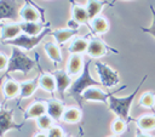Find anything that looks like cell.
I'll return each mask as SVG.
<instances>
[{
    "label": "cell",
    "instance_id": "cell-3",
    "mask_svg": "<svg viewBox=\"0 0 155 137\" xmlns=\"http://www.w3.org/2000/svg\"><path fill=\"white\" fill-rule=\"evenodd\" d=\"M35 64H36V62L34 59H31L27 53L21 51L18 47H13L6 73L8 74L12 72H22L24 75H27L28 72L35 67Z\"/></svg>",
    "mask_w": 155,
    "mask_h": 137
},
{
    "label": "cell",
    "instance_id": "cell-20",
    "mask_svg": "<svg viewBox=\"0 0 155 137\" xmlns=\"http://www.w3.org/2000/svg\"><path fill=\"white\" fill-rule=\"evenodd\" d=\"M90 27L94 34H103L109 29V23L107 18L98 16L92 21H90Z\"/></svg>",
    "mask_w": 155,
    "mask_h": 137
},
{
    "label": "cell",
    "instance_id": "cell-16",
    "mask_svg": "<svg viewBox=\"0 0 155 137\" xmlns=\"http://www.w3.org/2000/svg\"><path fill=\"white\" fill-rule=\"evenodd\" d=\"M22 32L29 36H38L44 32V25L40 22H21L19 23Z\"/></svg>",
    "mask_w": 155,
    "mask_h": 137
},
{
    "label": "cell",
    "instance_id": "cell-13",
    "mask_svg": "<svg viewBox=\"0 0 155 137\" xmlns=\"http://www.w3.org/2000/svg\"><path fill=\"white\" fill-rule=\"evenodd\" d=\"M85 64L82 62V57L80 55H70L69 61H68V65H67V73L71 76H76L80 75L82 73Z\"/></svg>",
    "mask_w": 155,
    "mask_h": 137
},
{
    "label": "cell",
    "instance_id": "cell-24",
    "mask_svg": "<svg viewBox=\"0 0 155 137\" xmlns=\"http://www.w3.org/2000/svg\"><path fill=\"white\" fill-rule=\"evenodd\" d=\"M39 86L47 91V92H53L56 90V79L51 74H44L39 78Z\"/></svg>",
    "mask_w": 155,
    "mask_h": 137
},
{
    "label": "cell",
    "instance_id": "cell-19",
    "mask_svg": "<svg viewBox=\"0 0 155 137\" xmlns=\"http://www.w3.org/2000/svg\"><path fill=\"white\" fill-rule=\"evenodd\" d=\"M19 92H21V87H19L18 82H16L11 79H7L2 84V93L6 99H11V98L16 97Z\"/></svg>",
    "mask_w": 155,
    "mask_h": 137
},
{
    "label": "cell",
    "instance_id": "cell-35",
    "mask_svg": "<svg viewBox=\"0 0 155 137\" xmlns=\"http://www.w3.org/2000/svg\"><path fill=\"white\" fill-rule=\"evenodd\" d=\"M34 137H47V135H45V133H42V132H39V133H35Z\"/></svg>",
    "mask_w": 155,
    "mask_h": 137
},
{
    "label": "cell",
    "instance_id": "cell-27",
    "mask_svg": "<svg viewBox=\"0 0 155 137\" xmlns=\"http://www.w3.org/2000/svg\"><path fill=\"white\" fill-rule=\"evenodd\" d=\"M137 125L143 131H149L155 129V116L153 115H143L137 119Z\"/></svg>",
    "mask_w": 155,
    "mask_h": 137
},
{
    "label": "cell",
    "instance_id": "cell-10",
    "mask_svg": "<svg viewBox=\"0 0 155 137\" xmlns=\"http://www.w3.org/2000/svg\"><path fill=\"white\" fill-rule=\"evenodd\" d=\"M53 76L56 79V90L63 97L64 96V91L67 89H70V86L73 84V81L70 79V75L64 70H54L53 72Z\"/></svg>",
    "mask_w": 155,
    "mask_h": 137
},
{
    "label": "cell",
    "instance_id": "cell-23",
    "mask_svg": "<svg viewBox=\"0 0 155 137\" xmlns=\"http://www.w3.org/2000/svg\"><path fill=\"white\" fill-rule=\"evenodd\" d=\"M71 16H73V21L78 24L90 22V17H88V13L86 11V7H82L79 5H73Z\"/></svg>",
    "mask_w": 155,
    "mask_h": 137
},
{
    "label": "cell",
    "instance_id": "cell-5",
    "mask_svg": "<svg viewBox=\"0 0 155 137\" xmlns=\"http://www.w3.org/2000/svg\"><path fill=\"white\" fill-rule=\"evenodd\" d=\"M94 67H96V70H97V74L99 76L102 86H104V87H113V86L119 84L120 80H119L117 73L114 69H111L109 65L97 61Z\"/></svg>",
    "mask_w": 155,
    "mask_h": 137
},
{
    "label": "cell",
    "instance_id": "cell-29",
    "mask_svg": "<svg viewBox=\"0 0 155 137\" xmlns=\"http://www.w3.org/2000/svg\"><path fill=\"white\" fill-rule=\"evenodd\" d=\"M52 118L48 114H45L36 119V124L41 130H50L52 127Z\"/></svg>",
    "mask_w": 155,
    "mask_h": 137
},
{
    "label": "cell",
    "instance_id": "cell-30",
    "mask_svg": "<svg viewBox=\"0 0 155 137\" xmlns=\"http://www.w3.org/2000/svg\"><path fill=\"white\" fill-rule=\"evenodd\" d=\"M126 130V121L121 120V119H115L111 122V132L115 135L122 133Z\"/></svg>",
    "mask_w": 155,
    "mask_h": 137
},
{
    "label": "cell",
    "instance_id": "cell-11",
    "mask_svg": "<svg viewBox=\"0 0 155 137\" xmlns=\"http://www.w3.org/2000/svg\"><path fill=\"white\" fill-rule=\"evenodd\" d=\"M19 17L23 22H38L40 19V13L38 8L33 6V4L25 1L19 10Z\"/></svg>",
    "mask_w": 155,
    "mask_h": 137
},
{
    "label": "cell",
    "instance_id": "cell-32",
    "mask_svg": "<svg viewBox=\"0 0 155 137\" xmlns=\"http://www.w3.org/2000/svg\"><path fill=\"white\" fill-rule=\"evenodd\" d=\"M47 137H64V133L59 126H52L47 132Z\"/></svg>",
    "mask_w": 155,
    "mask_h": 137
},
{
    "label": "cell",
    "instance_id": "cell-28",
    "mask_svg": "<svg viewBox=\"0 0 155 137\" xmlns=\"http://www.w3.org/2000/svg\"><path fill=\"white\" fill-rule=\"evenodd\" d=\"M139 105L145 108H153L155 105V96L151 92H145L139 97Z\"/></svg>",
    "mask_w": 155,
    "mask_h": 137
},
{
    "label": "cell",
    "instance_id": "cell-2",
    "mask_svg": "<svg viewBox=\"0 0 155 137\" xmlns=\"http://www.w3.org/2000/svg\"><path fill=\"white\" fill-rule=\"evenodd\" d=\"M90 64H91V61L88 59L85 63L82 73L73 81V84H71V86L69 89V95L73 96L75 98V101H78L79 103H81V95L84 93V91H86L87 89H90L92 86L102 85L101 81H97L91 76V74H90Z\"/></svg>",
    "mask_w": 155,
    "mask_h": 137
},
{
    "label": "cell",
    "instance_id": "cell-4",
    "mask_svg": "<svg viewBox=\"0 0 155 137\" xmlns=\"http://www.w3.org/2000/svg\"><path fill=\"white\" fill-rule=\"evenodd\" d=\"M50 33H52L51 32V28H50V24H47L46 27H45V29H44V32L40 34V35H38V36H29V35H27V34H21L18 38H16V39H13V40H10V41H6V42H4V44H7V45H12L13 47H22V48H24L25 51H30L33 47H35L47 34H50Z\"/></svg>",
    "mask_w": 155,
    "mask_h": 137
},
{
    "label": "cell",
    "instance_id": "cell-12",
    "mask_svg": "<svg viewBox=\"0 0 155 137\" xmlns=\"http://www.w3.org/2000/svg\"><path fill=\"white\" fill-rule=\"evenodd\" d=\"M21 33H22V28H21L19 23L2 24L1 25V41H2V44L18 38L21 35Z\"/></svg>",
    "mask_w": 155,
    "mask_h": 137
},
{
    "label": "cell",
    "instance_id": "cell-22",
    "mask_svg": "<svg viewBox=\"0 0 155 137\" xmlns=\"http://www.w3.org/2000/svg\"><path fill=\"white\" fill-rule=\"evenodd\" d=\"M87 47H88V41L86 39H84V38H75L70 42L68 50H69V52L71 55H80V53L87 51Z\"/></svg>",
    "mask_w": 155,
    "mask_h": 137
},
{
    "label": "cell",
    "instance_id": "cell-1",
    "mask_svg": "<svg viewBox=\"0 0 155 137\" xmlns=\"http://www.w3.org/2000/svg\"><path fill=\"white\" fill-rule=\"evenodd\" d=\"M145 79H147V75H144V78L140 80V82L138 84V86H137V89L134 90V92H132L131 95H128V96H126V97H115L114 95H111V96L109 97V101H108L109 108H110V110H111L114 114H116V115L119 116V119H121V120H124V121H126V120L130 119L131 104H132V102H133V99H134V97H136L137 91L140 89V86H142V84L145 81Z\"/></svg>",
    "mask_w": 155,
    "mask_h": 137
},
{
    "label": "cell",
    "instance_id": "cell-25",
    "mask_svg": "<svg viewBox=\"0 0 155 137\" xmlns=\"http://www.w3.org/2000/svg\"><path fill=\"white\" fill-rule=\"evenodd\" d=\"M104 5H105V1H87L86 11L88 13L90 21H92L93 18L99 16V12H101V10L103 8Z\"/></svg>",
    "mask_w": 155,
    "mask_h": 137
},
{
    "label": "cell",
    "instance_id": "cell-8",
    "mask_svg": "<svg viewBox=\"0 0 155 137\" xmlns=\"http://www.w3.org/2000/svg\"><path fill=\"white\" fill-rule=\"evenodd\" d=\"M18 5L16 1H5L1 0L0 1V19H11V21H16L18 18Z\"/></svg>",
    "mask_w": 155,
    "mask_h": 137
},
{
    "label": "cell",
    "instance_id": "cell-34",
    "mask_svg": "<svg viewBox=\"0 0 155 137\" xmlns=\"http://www.w3.org/2000/svg\"><path fill=\"white\" fill-rule=\"evenodd\" d=\"M136 137H153V136H150V135H147V133L142 132V131H140V129H139V130H137V132H136Z\"/></svg>",
    "mask_w": 155,
    "mask_h": 137
},
{
    "label": "cell",
    "instance_id": "cell-7",
    "mask_svg": "<svg viewBox=\"0 0 155 137\" xmlns=\"http://www.w3.org/2000/svg\"><path fill=\"white\" fill-rule=\"evenodd\" d=\"M12 114H13V109H10V110L1 109L0 110V135H1V137L8 130H11V129H19L22 126L21 124H16L13 121Z\"/></svg>",
    "mask_w": 155,
    "mask_h": 137
},
{
    "label": "cell",
    "instance_id": "cell-21",
    "mask_svg": "<svg viewBox=\"0 0 155 137\" xmlns=\"http://www.w3.org/2000/svg\"><path fill=\"white\" fill-rule=\"evenodd\" d=\"M44 50L46 52V55L48 56V58L51 61H53L54 63H59L62 62V55H61V50L58 47L57 44L52 42V41H48L44 45Z\"/></svg>",
    "mask_w": 155,
    "mask_h": 137
},
{
    "label": "cell",
    "instance_id": "cell-14",
    "mask_svg": "<svg viewBox=\"0 0 155 137\" xmlns=\"http://www.w3.org/2000/svg\"><path fill=\"white\" fill-rule=\"evenodd\" d=\"M65 112V108L59 101H48L47 102V114L53 120H62V116Z\"/></svg>",
    "mask_w": 155,
    "mask_h": 137
},
{
    "label": "cell",
    "instance_id": "cell-31",
    "mask_svg": "<svg viewBox=\"0 0 155 137\" xmlns=\"http://www.w3.org/2000/svg\"><path fill=\"white\" fill-rule=\"evenodd\" d=\"M150 10H151V12H153V22H151V25L148 27V28H145V27H140V29H142L144 33L150 34L151 36L155 38V10H154L153 6H150Z\"/></svg>",
    "mask_w": 155,
    "mask_h": 137
},
{
    "label": "cell",
    "instance_id": "cell-18",
    "mask_svg": "<svg viewBox=\"0 0 155 137\" xmlns=\"http://www.w3.org/2000/svg\"><path fill=\"white\" fill-rule=\"evenodd\" d=\"M47 114V103L42 101L34 102L28 109H27V116L28 118H40L42 115Z\"/></svg>",
    "mask_w": 155,
    "mask_h": 137
},
{
    "label": "cell",
    "instance_id": "cell-17",
    "mask_svg": "<svg viewBox=\"0 0 155 137\" xmlns=\"http://www.w3.org/2000/svg\"><path fill=\"white\" fill-rule=\"evenodd\" d=\"M51 34L54 38V40L57 41V44H64L65 41H68L74 35L78 34V29H73V28L68 27V28H62V29L53 30Z\"/></svg>",
    "mask_w": 155,
    "mask_h": 137
},
{
    "label": "cell",
    "instance_id": "cell-9",
    "mask_svg": "<svg viewBox=\"0 0 155 137\" xmlns=\"http://www.w3.org/2000/svg\"><path fill=\"white\" fill-rule=\"evenodd\" d=\"M109 47L98 38H93L88 41V47H87V55L91 58H99L104 56L108 52Z\"/></svg>",
    "mask_w": 155,
    "mask_h": 137
},
{
    "label": "cell",
    "instance_id": "cell-33",
    "mask_svg": "<svg viewBox=\"0 0 155 137\" xmlns=\"http://www.w3.org/2000/svg\"><path fill=\"white\" fill-rule=\"evenodd\" d=\"M8 61H10V58L4 52H1V55H0V68H1V72L2 73L6 72V69L8 67Z\"/></svg>",
    "mask_w": 155,
    "mask_h": 137
},
{
    "label": "cell",
    "instance_id": "cell-6",
    "mask_svg": "<svg viewBox=\"0 0 155 137\" xmlns=\"http://www.w3.org/2000/svg\"><path fill=\"white\" fill-rule=\"evenodd\" d=\"M113 95V92H104L102 91L99 87L92 86L90 89H87L86 91H84V93L81 95V99L84 101H91V102H101V103H108L109 97Z\"/></svg>",
    "mask_w": 155,
    "mask_h": 137
},
{
    "label": "cell",
    "instance_id": "cell-26",
    "mask_svg": "<svg viewBox=\"0 0 155 137\" xmlns=\"http://www.w3.org/2000/svg\"><path fill=\"white\" fill-rule=\"evenodd\" d=\"M80 119H81V112L78 108H67L62 116V120L68 124H75Z\"/></svg>",
    "mask_w": 155,
    "mask_h": 137
},
{
    "label": "cell",
    "instance_id": "cell-15",
    "mask_svg": "<svg viewBox=\"0 0 155 137\" xmlns=\"http://www.w3.org/2000/svg\"><path fill=\"white\" fill-rule=\"evenodd\" d=\"M39 86V79H33V80H27L19 84L21 87V92H19V98H28L30 96H33V93L36 91Z\"/></svg>",
    "mask_w": 155,
    "mask_h": 137
}]
</instances>
